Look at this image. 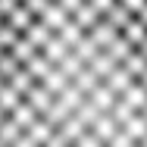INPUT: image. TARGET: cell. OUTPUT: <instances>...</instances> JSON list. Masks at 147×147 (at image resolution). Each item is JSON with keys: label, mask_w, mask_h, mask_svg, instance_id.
<instances>
[{"label": "cell", "mask_w": 147, "mask_h": 147, "mask_svg": "<svg viewBox=\"0 0 147 147\" xmlns=\"http://www.w3.org/2000/svg\"><path fill=\"white\" fill-rule=\"evenodd\" d=\"M0 147H147V0H0Z\"/></svg>", "instance_id": "obj_1"}]
</instances>
